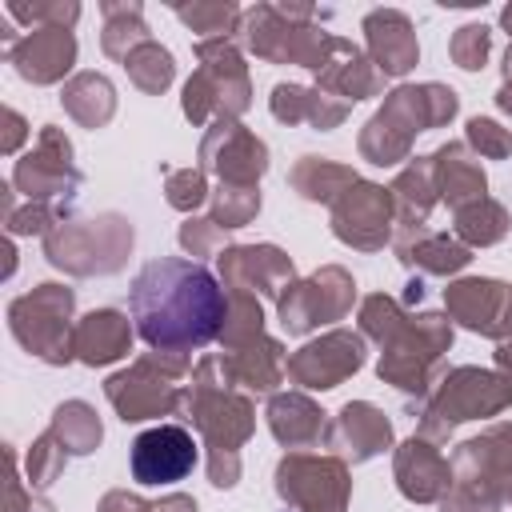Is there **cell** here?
I'll list each match as a JSON object with an SVG mask.
<instances>
[{
    "instance_id": "1",
    "label": "cell",
    "mask_w": 512,
    "mask_h": 512,
    "mask_svg": "<svg viewBox=\"0 0 512 512\" xmlns=\"http://www.w3.org/2000/svg\"><path fill=\"white\" fill-rule=\"evenodd\" d=\"M132 316L136 332L152 348L184 352L200 348L220 332L224 292L204 264L192 260H152L132 280Z\"/></svg>"
},
{
    "instance_id": "2",
    "label": "cell",
    "mask_w": 512,
    "mask_h": 512,
    "mask_svg": "<svg viewBox=\"0 0 512 512\" xmlns=\"http://www.w3.org/2000/svg\"><path fill=\"white\" fill-rule=\"evenodd\" d=\"M196 464V440L176 428V424H160L148 428L132 440V476L140 484H176L192 472Z\"/></svg>"
}]
</instances>
